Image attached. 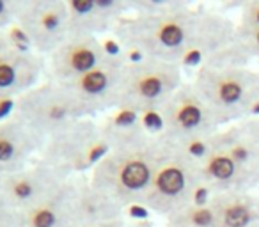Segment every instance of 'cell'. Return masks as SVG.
I'll list each match as a JSON object with an SVG mask.
<instances>
[{
  "mask_svg": "<svg viewBox=\"0 0 259 227\" xmlns=\"http://www.w3.org/2000/svg\"><path fill=\"white\" fill-rule=\"evenodd\" d=\"M20 213L9 204L4 192L0 190V227H18Z\"/></svg>",
  "mask_w": 259,
  "mask_h": 227,
  "instance_id": "8fae6325",
  "label": "cell"
},
{
  "mask_svg": "<svg viewBox=\"0 0 259 227\" xmlns=\"http://www.w3.org/2000/svg\"><path fill=\"white\" fill-rule=\"evenodd\" d=\"M18 117L41 139L52 137L76 124L87 105L64 85H41L29 90L16 103Z\"/></svg>",
  "mask_w": 259,
  "mask_h": 227,
  "instance_id": "6da1fadb",
  "label": "cell"
},
{
  "mask_svg": "<svg viewBox=\"0 0 259 227\" xmlns=\"http://www.w3.org/2000/svg\"><path fill=\"white\" fill-rule=\"evenodd\" d=\"M43 139L18 116L0 123V177L27 169V162Z\"/></svg>",
  "mask_w": 259,
  "mask_h": 227,
  "instance_id": "5b68a950",
  "label": "cell"
},
{
  "mask_svg": "<svg viewBox=\"0 0 259 227\" xmlns=\"http://www.w3.org/2000/svg\"><path fill=\"white\" fill-rule=\"evenodd\" d=\"M130 59L134 62H141V59H142V55H141V52H132V55H130Z\"/></svg>",
  "mask_w": 259,
  "mask_h": 227,
  "instance_id": "f1b7e54d",
  "label": "cell"
},
{
  "mask_svg": "<svg viewBox=\"0 0 259 227\" xmlns=\"http://www.w3.org/2000/svg\"><path fill=\"white\" fill-rule=\"evenodd\" d=\"M233 158H236V160H245L247 158V151H245L243 148H236L233 151Z\"/></svg>",
  "mask_w": 259,
  "mask_h": 227,
  "instance_id": "83f0119b",
  "label": "cell"
},
{
  "mask_svg": "<svg viewBox=\"0 0 259 227\" xmlns=\"http://www.w3.org/2000/svg\"><path fill=\"white\" fill-rule=\"evenodd\" d=\"M41 62L30 54L20 52L11 44L0 48V94L2 98L23 96L36 89Z\"/></svg>",
  "mask_w": 259,
  "mask_h": 227,
  "instance_id": "8992f818",
  "label": "cell"
},
{
  "mask_svg": "<svg viewBox=\"0 0 259 227\" xmlns=\"http://www.w3.org/2000/svg\"><path fill=\"white\" fill-rule=\"evenodd\" d=\"M130 215L135 216V218H146L148 216V209L141 208V206H132L130 208Z\"/></svg>",
  "mask_w": 259,
  "mask_h": 227,
  "instance_id": "603a6c76",
  "label": "cell"
},
{
  "mask_svg": "<svg viewBox=\"0 0 259 227\" xmlns=\"http://www.w3.org/2000/svg\"><path fill=\"white\" fill-rule=\"evenodd\" d=\"M16 6L18 4H9L6 0H0V30L13 25V18H16Z\"/></svg>",
  "mask_w": 259,
  "mask_h": 227,
  "instance_id": "5bb4252c",
  "label": "cell"
},
{
  "mask_svg": "<svg viewBox=\"0 0 259 227\" xmlns=\"http://www.w3.org/2000/svg\"><path fill=\"white\" fill-rule=\"evenodd\" d=\"M135 119H137L135 112L122 110L121 114H117V117H115V124H117V126H132V124L135 123Z\"/></svg>",
  "mask_w": 259,
  "mask_h": 227,
  "instance_id": "ffe728a7",
  "label": "cell"
},
{
  "mask_svg": "<svg viewBox=\"0 0 259 227\" xmlns=\"http://www.w3.org/2000/svg\"><path fill=\"white\" fill-rule=\"evenodd\" d=\"M252 110H254V114H259V103L254 105V108H252Z\"/></svg>",
  "mask_w": 259,
  "mask_h": 227,
  "instance_id": "f546056e",
  "label": "cell"
},
{
  "mask_svg": "<svg viewBox=\"0 0 259 227\" xmlns=\"http://www.w3.org/2000/svg\"><path fill=\"white\" fill-rule=\"evenodd\" d=\"M66 183V176L54 167L41 163L36 167H27L11 176L0 177V190L4 192L9 204L18 213L37 204L45 197Z\"/></svg>",
  "mask_w": 259,
  "mask_h": 227,
  "instance_id": "3957f363",
  "label": "cell"
},
{
  "mask_svg": "<svg viewBox=\"0 0 259 227\" xmlns=\"http://www.w3.org/2000/svg\"><path fill=\"white\" fill-rule=\"evenodd\" d=\"M234 165L229 158H217L215 162L211 163V174L220 179H227V177L233 176Z\"/></svg>",
  "mask_w": 259,
  "mask_h": 227,
  "instance_id": "4fadbf2b",
  "label": "cell"
},
{
  "mask_svg": "<svg viewBox=\"0 0 259 227\" xmlns=\"http://www.w3.org/2000/svg\"><path fill=\"white\" fill-rule=\"evenodd\" d=\"M183 185H185L183 174L178 169H167L158 176V188L167 195H174L178 192H181Z\"/></svg>",
  "mask_w": 259,
  "mask_h": 227,
  "instance_id": "30bf717a",
  "label": "cell"
},
{
  "mask_svg": "<svg viewBox=\"0 0 259 227\" xmlns=\"http://www.w3.org/2000/svg\"><path fill=\"white\" fill-rule=\"evenodd\" d=\"M211 213L209 211H206V209H202V211H197L194 215V222L197 223V225H209V223H211Z\"/></svg>",
  "mask_w": 259,
  "mask_h": 227,
  "instance_id": "7402d4cb",
  "label": "cell"
},
{
  "mask_svg": "<svg viewBox=\"0 0 259 227\" xmlns=\"http://www.w3.org/2000/svg\"><path fill=\"white\" fill-rule=\"evenodd\" d=\"M139 89H141V94L146 98H156L162 90V82L155 76H149V78H144L141 83H139Z\"/></svg>",
  "mask_w": 259,
  "mask_h": 227,
  "instance_id": "e0dca14e",
  "label": "cell"
},
{
  "mask_svg": "<svg viewBox=\"0 0 259 227\" xmlns=\"http://www.w3.org/2000/svg\"><path fill=\"white\" fill-rule=\"evenodd\" d=\"M199 121H201V112H199L197 107H185L183 110L180 112V123L183 124L185 128L197 126Z\"/></svg>",
  "mask_w": 259,
  "mask_h": 227,
  "instance_id": "2e32d148",
  "label": "cell"
},
{
  "mask_svg": "<svg viewBox=\"0 0 259 227\" xmlns=\"http://www.w3.org/2000/svg\"><path fill=\"white\" fill-rule=\"evenodd\" d=\"M160 39H162V43L167 44V47H178V44L181 43V39H183V32H181L180 27L169 25L162 30Z\"/></svg>",
  "mask_w": 259,
  "mask_h": 227,
  "instance_id": "9a60e30c",
  "label": "cell"
},
{
  "mask_svg": "<svg viewBox=\"0 0 259 227\" xmlns=\"http://www.w3.org/2000/svg\"><path fill=\"white\" fill-rule=\"evenodd\" d=\"M257 20H259V15H257Z\"/></svg>",
  "mask_w": 259,
  "mask_h": 227,
  "instance_id": "4dcf8cb0",
  "label": "cell"
},
{
  "mask_svg": "<svg viewBox=\"0 0 259 227\" xmlns=\"http://www.w3.org/2000/svg\"><path fill=\"white\" fill-rule=\"evenodd\" d=\"M73 185H64L48 197L20 213L18 227H69L71 225Z\"/></svg>",
  "mask_w": 259,
  "mask_h": 227,
  "instance_id": "52a82bcc",
  "label": "cell"
},
{
  "mask_svg": "<svg viewBox=\"0 0 259 227\" xmlns=\"http://www.w3.org/2000/svg\"><path fill=\"white\" fill-rule=\"evenodd\" d=\"M119 181L128 190H141L149 181V169L142 162H128L119 172Z\"/></svg>",
  "mask_w": 259,
  "mask_h": 227,
  "instance_id": "9c48e42d",
  "label": "cell"
},
{
  "mask_svg": "<svg viewBox=\"0 0 259 227\" xmlns=\"http://www.w3.org/2000/svg\"><path fill=\"white\" fill-rule=\"evenodd\" d=\"M199 59H201V54H199V52H190V54L185 57V62H187V64H197Z\"/></svg>",
  "mask_w": 259,
  "mask_h": 227,
  "instance_id": "484cf974",
  "label": "cell"
},
{
  "mask_svg": "<svg viewBox=\"0 0 259 227\" xmlns=\"http://www.w3.org/2000/svg\"><path fill=\"white\" fill-rule=\"evenodd\" d=\"M206 195H208L206 188H199V190L195 192V202H197V204H202V202L206 201Z\"/></svg>",
  "mask_w": 259,
  "mask_h": 227,
  "instance_id": "4316f807",
  "label": "cell"
},
{
  "mask_svg": "<svg viewBox=\"0 0 259 227\" xmlns=\"http://www.w3.org/2000/svg\"><path fill=\"white\" fill-rule=\"evenodd\" d=\"M18 101L15 98H0V123L8 121V117L11 116V112L16 108Z\"/></svg>",
  "mask_w": 259,
  "mask_h": 227,
  "instance_id": "d6986e66",
  "label": "cell"
},
{
  "mask_svg": "<svg viewBox=\"0 0 259 227\" xmlns=\"http://www.w3.org/2000/svg\"><path fill=\"white\" fill-rule=\"evenodd\" d=\"M144 124L149 130H160L163 123H162V117H160L156 112H148L144 116Z\"/></svg>",
  "mask_w": 259,
  "mask_h": 227,
  "instance_id": "44dd1931",
  "label": "cell"
},
{
  "mask_svg": "<svg viewBox=\"0 0 259 227\" xmlns=\"http://www.w3.org/2000/svg\"><path fill=\"white\" fill-rule=\"evenodd\" d=\"M105 52H107L108 55H117L119 47L114 43V41H107V43H105Z\"/></svg>",
  "mask_w": 259,
  "mask_h": 227,
  "instance_id": "cb8c5ba5",
  "label": "cell"
},
{
  "mask_svg": "<svg viewBox=\"0 0 259 227\" xmlns=\"http://www.w3.org/2000/svg\"><path fill=\"white\" fill-rule=\"evenodd\" d=\"M226 222H227V225H231V227L247 225V222H248L247 209L241 208V206H234V208H231L229 211H227V215H226Z\"/></svg>",
  "mask_w": 259,
  "mask_h": 227,
  "instance_id": "7c38bea8",
  "label": "cell"
},
{
  "mask_svg": "<svg viewBox=\"0 0 259 227\" xmlns=\"http://www.w3.org/2000/svg\"><path fill=\"white\" fill-rule=\"evenodd\" d=\"M16 23L27 32L32 47L54 54L69 37V13L66 2H25L16 6Z\"/></svg>",
  "mask_w": 259,
  "mask_h": 227,
  "instance_id": "7a4b0ae2",
  "label": "cell"
},
{
  "mask_svg": "<svg viewBox=\"0 0 259 227\" xmlns=\"http://www.w3.org/2000/svg\"><path fill=\"white\" fill-rule=\"evenodd\" d=\"M190 153L195 156H201L202 153H204V144H201V142H194V144L190 146Z\"/></svg>",
  "mask_w": 259,
  "mask_h": 227,
  "instance_id": "d4e9b609",
  "label": "cell"
},
{
  "mask_svg": "<svg viewBox=\"0 0 259 227\" xmlns=\"http://www.w3.org/2000/svg\"><path fill=\"white\" fill-rule=\"evenodd\" d=\"M257 39H259V36H257Z\"/></svg>",
  "mask_w": 259,
  "mask_h": 227,
  "instance_id": "d6a6232c",
  "label": "cell"
},
{
  "mask_svg": "<svg viewBox=\"0 0 259 227\" xmlns=\"http://www.w3.org/2000/svg\"><path fill=\"white\" fill-rule=\"evenodd\" d=\"M240 96H241V89L238 83L229 82V83H224V85L220 87V98H222L226 103H233V101H236Z\"/></svg>",
  "mask_w": 259,
  "mask_h": 227,
  "instance_id": "ac0fdd59",
  "label": "cell"
},
{
  "mask_svg": "<svg viewBox=\"0 0 259 227\" xmlns=\"http://www.w3.org/2000/svg\"><path fill=\"white\" fill-rule=\"evenodd\" d=\"M0 98H2V94H0Z\"/></svg>",
  "mask_w": 259,
  "mask_h": 227,
  "instance_id": "1f68e13d",
  "label": "cell"
},
{
  "mask_svg": "<svg viewBox=\"0 0 259 227\" xmlns=\"http://www.w3.org/2000/svg\"><path fill=\"white\" fill-rule=\"evenodd\" d=\"M52 73L57 83L66 85L100 66V50L87 34H71L50 59Z\"/></svg>",
  "mask_w": 259,
  "mask_h": 227,
  "instance_id": "277c9868",
  "label": "cell"
},
{
  "mask_svg": "<svg viewBox=\"0 0 259 227\" xmlns=\"http://www.w3.org/2000/svg\"><path fill=\"white\" fill-rule=\"evenodd\" d=\"M61 85V83H59ZM108 85H110V76L108 71L98 66L96 69L89 71L87 75L80 76V78L73 80L71 83H66L64 87H68L71 93H75L80 100L85 105H89V101H93L94 98H100L101 94L107 93Z\"/></svg>",
  "mask_w": 259,
  "mask_h": 227,
  "instance_id": "ba28073f",
  "label": "cell"
}]
</instances>
